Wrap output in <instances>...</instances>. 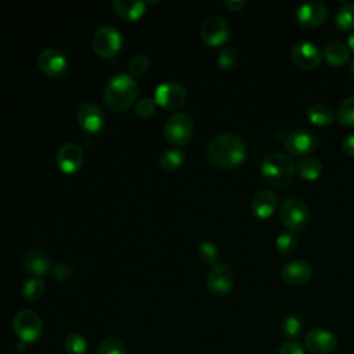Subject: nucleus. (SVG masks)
<instances>
[{
    "instance_id": "1",
    "label": "nucleus",
    "mask_w": 354,
    "mask_h": 354,
    "mask_svg": "<svg viewBox=\"0 0 354 354\" xmlns=\"http://www.w3.org/2000/svg\"><path fill=\"white\" fill-rule=\"evenodd\" d=\"M246 144L235 133L216 136L207 145V158L217 167H235L246 159Z\"/></svg>"
},
{
    "instance_id": "2",
    "label": "nucleus",
    "mask_w": 354,
    "mask_h": 354,
    "mask_svg": "<svg viewBox=\"0 0 354 354\" xmlns=\"http://www.w3.org/2000/svg\"><path fill=\"white\" fill-rule=\"evenodd\" d=\"M138 95V83L129 73L113 75L105 84L104 101L111 111L123 112L130 108Z\"/></svg>"
},
{
    "instance_id": "3",
    "label": "nucleus",
    "mask_w": 354,
    "mask_h": 354,
    "mask_svg": "<svg viewBox=\"0 0 354 354\" xmlns=\"http://www.w3.org/2000/svg\"><path fill=\"white\" fill-rule=\"evenodd\" d=\"M260 170L268 184L277 188H285L295 180L296 165L282 152H270L263 158Z\"/></svg>"
},
{
    "instance_id": "4",
    "label": "nucleus",
    "mask_w": 354,
    "mask_h": 354,
    "mask_svg": "<svg viewBox=\"0 0 354 354\" xmlns=\"http://www.w3.org/2000/svg\"><path fill=\"white\" fill-rule=\"evenodd\" d=\"M279 217L290 231L303 230L310 221V210L299 198H286L279 205Z\"/></svg>"
},
{
    "instance_id": "5",
    "label": "nucleus",
    "mask_w": 354,
    "mask_h": 354,
    "mask_svg": "<svg viewBox=\"0 0 354 354\" xmlns=\"http://www.w3.org/2000/svg\"><path fill=\"white\" fill-rule=\"evenodd\" d=\"M122 41L120 30L112 25H105L94 33L93 50L101 58L113 59L122 47Z\"/></svg>"
},
{
    "instance_id": "6",
    "label": "nucleus",
    "mask_w": 354,
    "mask_h": 354,
    "mask_svg": "<svg viewBox=\"0 0 354 354\" xmlns=\"http://www.w3.org/2000/svg\"><path fill=\"white\" fill-rule=\"evenodd\" d=\"M194 130V122L192 118L187 112H176L171 116L167 118L165 123V137L166 140L177 147L185 145Z\"/></svg>"
},
{
    "instance_id": "7",
    "label": "nucleus",
    "mask_w": 354,
    "mask_h": 354,
    "mask_svg": "<svg viewBox=\"0 0 354 354\" xmlns=\"http://www.w3.org/2000/svg\"><path fill=\"white\" fill-rule=\"evenodd\" d=\"M12 329L18 339L26 344L36 342L43 329V324L40 317L32 310H21L14 315Z\"/></svg>"
},
{
    "instance_id": "8",
    "label": "nucleus",
    "mask_w": 354,
    "mask_h": 354,
    "mask_svg": "<svg viewBox=\"0 0 354 354\" xmlns=\"http://www.w3.org/2000/svg\"><path fill=\"white\" fill-rule=\"evenodd\" d=\"M339 340L336 335L328 329L314 328L304 336V346L314 354H330L337 348Z\"/></svg>"
},
{
    "instance_id": "9",
    "label": "nucleus",
    "mask_w": 354,
    "mask_h": 354,
    "mask_svg": "<svg viewBox=\"0 0 354 354\" xmlns=\"http://www.w3.org/2000/svg\"><path fill=\"white\" fill-rule=\"evenodd\" d=\"M68 65L66 55L55 48H46L37 55L39 69L50 77H61L68 71Z\"/></svg>"
},
{
    "instance_id": "10",
    "label": "nucleus",
    "mask_w": 354,
    "mask_h": 354,
    "mask_svg": "<svg viewBox=\"0 0 354 354\" xmlns=\"http://www.w3.org/2000/svg\"><path fill=\"white\" fill-rule=\"evenodd\" d=\"M207 289L216 295L223 296L228 293L234 286V271L225 263H217L212 267L206 279Z\"/></svg>"
},
{
    "instance_id": "11",
    "label": "nucleus",
    "mask_w": 354,
    "mask_h": 354,
    "mask_svg": "<svg viewBox=\"0 0 354 354\" xmlns=\"http://www.w3.org/2000/svg\"><path fill=\"white\" fill-rule=\"evenodd\" d=\"M187 100L185 88L176 82H163L155 88V102L167 109L181 106Z\"/></svg>"
},
{
    "instance_id": "12",
    "label": "nucleus",
    "mask_w": 354,
    "mask_h": 354,
    "mask_svg": "<svg viewBox=\"0 0 354 354\" xmlns=\"http://www.w3.org/2000/svg\"><path fill=\"white\" fill-rule=\"evenodd\" d=\"M201 36L203 41L212 47L221 46L230 36V25L223 17H209L201 26Z\"/></svg>"
},
{
    "instance_id": "13",
    "label": "nucleus",
    "mask_w": 354,
    "mask_h": 354,
    "mask_svg": "<svg viewBox=\"0 0 354 354\" xmlns=\"http://www.w3.org/2000/svg\"><path fill=\"white\" fill-rule=\"evenodd\" d=\"M290 58L296 66L300 69L311 71L315 69L321 62V50L311 41H300L293 46L290 51Z\"/></svg>"
},
{
    "instance_id": "14",
    "label": "nucleus",
    "mask_w": 354,
    "mask_h": 354,
    "mask_svg": "<svg viewBox=\"0 0 354 354\" xmlns=\"http://www.w3.org/2000/svg\"><path fill=\"white\" fill-rule=\"evenodd\" d=\"M317 142L318 140L315 134L308 130H292L290 133H286L283 140L286 151L296 156L310 153L317 147Z\"/></svg>"
},
{
    "instance_id": "15",
    "label": "nucleus",
    "mask_w": 354,
    "mask_h": 354,
    "mask_svg": "<svg viewBox=\"0 0 354 354\" xmlns=\"http://www.w3.org/2000/svg\"><path fill=\"white\" fill-rule=\"evenodd\" d=\"M296 18L304 26H318L328 18V8L322 1L308 0L296 8Z\"/></svg>"
},
{
    "instance_id": "16",
    "label": "nucleus",
    "mask_w": 354,
    "mask_h": 354,
    "mask_svg": "<svg viewBox=\"0 0 354 354\" xmlns=\"http://www.w3.org/2000/svg\"><path fill=\"white\" fill-rule=\"evenodd\" d=\"M83 149L75 142H65L57 152V165L61 171L71 174L77 171L83 165Z\"/></svg>"
},
{
    "instance_id": "17",
    "label": "nucleus",
    "mask_w": 354,
    "mask_h": 354,
    "mask_svg": "<svg viewBox=\"0 0 354 354\" xmlns=\"http://www.w3.org/2000/svg\"><path fill=\"white\" fill-rule=\"evenodd\" d=\"M77 122L84 131L94 134L105 127V115L95 104L86 102L77 108Z\"/></svg>"
},
{
    "instance_id": "18",
    "label": "nucleus",
    "mask_w": 354,
    "mask_h": 354,
    "mask_svg": "<svg viewBox=\"0 0 354 354\" xmlns=\"http://www.w3.org/2000/svg\"><path fill=\"white\" fill-rule=\"evenodd\" d=\"M311 274H313V271H311L310 264L303 260H292V261L286 263L281 271L282 279L286 283L293 285V286L304 285L306 282H308L311 278Z\"/></svg>"
},
{
    "instance_id": "19",
    "label": "nucleus",
    "mask_w": 354,
    "mask_h": 354,
    "mask_svg": "<svg viewBox=\"0 0 354 354\" xmlns=\"http://www.w3.org/2000/svg\"><path fill=\"white\" fill-rule=\"evenodd\" d=\"M278 196L272 189L259 191L252 201V213L257 218H268L277 209Z\"/></svg>"
},
{
    "instance_id": "20",
    "label": "nucleus",
    "mask_w": 354,
    "mask_h": 354,
    "mask_svg": "<svg viewBox=\"0 0 354 354\" xmlns=\"http://www.w3.org/2000/svg\"><path fill=\"white\" fill-rule=\"evenodd\" d=\"M22 263H24V268L36 277L44 275L50 270V259L47 253L41 249H33L28 252L24 256Z\"/></svg>"
},
{
    "instance_id": "21",
    "label": "nucleus",
    "mask_w": 354,
    "mask_h": 354,
    "mask_svg": "<svg viewBox=\"0 0 354 354\" xmlns=\"http://www.w3.org/2000/svg\"><path fill=\"white\" fill-rule=\"evenodd\" d=\"M112 7L115 14L126 21H136L145 11V3L140 0H115Z\"/></svg>"
},
{
    "instance_id": "22",
    "label": "nucleus",
    "mask_w": 354,
    "mask_h": 354,
    "mask_svg": "<svg viewBox=\"0 0 354 354\" xmlns=\"http://www.w3.org/2000/svg\"><path fill=\"white\" fill-rule=\"evenodd\" d=\"M325 58L332 65H342L350 58V48L342 40H332L325 46Z\"/></svg>"
},
{
    "instance_id": "23",
    "label": "nucleus",
    "mask_w": 354,
    "mask_h": 354,
    "mask_svg": "<svg viewBox=\"0 0 354 354\" xmlns=\"http://www.w3.org/2000/svg\"><path fill=\"white\" fill-rule=\"evenodd\" d=\"M296 170L299 176L304 180H315L322 171V163L317 158L306 156L296 165Z\"/></svg>"
},
{
    "instance_id": "24",
    "label": "nucleus",
    "mask_w": 354,
    "mask_h": 354,
    "mask_svg": "<svg viewBox=\"0 0 354 354\" xmlns=\"http://www.w3.org/2000/svg\"><path fill=\"white\" fill-rule=\"evenodd\" d=\"M335 25L340 30H351L354 28V3H346L340 6L333 17Z\"/></svg>"
},
{
    "instance_id": "25",
    "label": "nucleus",
    "mask_w": 354,
    "mask_h": 354,
    "mask_svg": "<svg viewBox=\"0 0 354 354\" xmlns=\"http://www.w3.org/2000/svg\"><path fill=\"white\" fill-rule=\"evenodd\" d=\"M307 116H308L311 123H314L315 126H321V127L329 126L333 122L332 111L324 104L311 105L307 111Z\"/></svg>"
},
{
    "instance_id": "26",
    "label": "nucleus",
    "mask_w": 354,
    "mask_h": 354,
    "mask_svg": "<svg viewBox=\"0 0 354 354\" xmlns=\"http://www.w3.org/2000/svg\"><path fill=\"white\" fill-rule=\"evenodd\" d=\"M184 162V152L176 148H170L163 151L159 155V165L165 170H176Z\"/></svg>"
},
{
    "instance_id": "27",
    "label": "nucleus",
    "mask_w": 354,
    "mask_h": 354,
    "mask_svg": "<svg viewBox=\"0 0 354 354\" xmlns=\"http://www.w3.org/2000/svg\"><path fill=\"white\" fill-rule=\"evenodd\" d=\"M44 293V281L40 277H33L25 281L22 286V295L26 300L35 301L40 299Z\"/></svg>"
},
{
    "instance_id": "28",
    "label": "nucleus",
    "mask_w": 354,
    "mask_h": 354,
    "mask_svg": "<svg viewBox=\"0 0 354 354\" xmlns=\"http://www.w3.org/2000/svg\"><path fill=\"white\" fill-rule=\"evenodd\" d=\"M301 329H303V324H301V319L295 315V314H289L286 315L282 322H281V330H282V335L285 337H288L289 340H293L296 339L300 333H301Z\"/></svg>"
},
{
    "instance_id": "29",
    "label": "nucleus",
    "mask_w": 354,
    "mask_h": 354,
    "mask_svg": "<svg viewBox=\"0 0 354 354\" xmlns=\"http://www.w3.org/2000/svg\"><path fill=\"white\" fill-rule=\"evenodd\" d=\"M275 246L281 254H290L297 246L296 234L290 230L279 232V235L275 239Z\"/></svg>"
},
{
    "instance_id": "30",
    "label": "nucleus",
    "mask_w": 354,
    "mask_h": 354,
    "mask_svg": "<svg viewBox=\"0 0 354 354\" xmlns=\"http://www.w3.org/2000/svg\"><path fill=\"white\" fill-rule=\"evenodd\" d=\"M198 253H199V257L207 263V264H217L218 263V257H220V250L216 246L214 242L209 241V239H205V241H201L199 242V246H198Z\"/></svg>"
},
{
    "instance_id": "31",
    "label": "nucleus",
    "mask_w": 354,
    "mask_h": 354,
    "mask_svg": "<svg viewBox=\"0 0 354 354\" xmlns=\"http://www.w3.org/2000/svg\"><path fill=\"white\" fill-rule=\"evenodd\" d=\"M337 119L343 126H354V95L347 97L339 105Z\"/></svg>"
},
{
    "instance_id": "32",
    "label": "nucleus",
    "mask_w": 354,
    "mask_h": 354,
    "mask_svg": "<svg viewBox=\"0 0 354 354\" xmlns=\"http://www.w3.org/2000/svg\"><path fill=\"white\" fill-rule=\"evenodd\" d=\"M65 350L68 354H86L87 342L80 333H71L65 339Z\"/></svg>"
},
{
    "instance_id": "33",
    "label": "nucleus",
    "mask_w": 354,
    "mask_h": 354,
    "mask_svg": "<svg viewBox=\"0 0 354 354\" xmlns=\"http://www.w3.org/2000/svg\"><path fill=\"white\" fill-rule=\"evenodd\" d=\"M97 354H126V347L119 337L109 336L101 342Z\"/></svg>"
},
{
    "instance_id": "34",
    "label": "nucleus",
    "mask_w": 354,
    "mask_h": 354,
    "mask_svg": "<svg viewBox=\"0 0 354 354\" xmlns=\"http://www.w3.org/2000/svg\"><path fill=\"white\" fill-rule=\"evenodd\" d=\"M129 75L134 79L144 75L149 68V58L145 54H137L129 61Z\"/></svg>"
},
{
    "instance_id": "35",
    "label": "nucleus",
    "mask_w": 354,
    "mask_h": 354,
    "mask_svg": "<svg viewBox=\"0 0 354 354\" xmlns=\"http://www.w3.org/2000/svg\"><path fill=\"white\" fill-rule=\"evenodd\" d=\"M238 61V54L234 48L231 47H224L221 48V51L217 55V64L220 65V68L223 69H231L235 66Z\"/></svg>"
},
{
    "instance_id": "36",
    "label": "nucleus",
    "mask_w": 354,
    "mask_h": 354,
    "mask_svg": "<svg viewBox=\"0 0 354 354\" xmlns=\"http://www.w3.org/2000/svg\"><path fill=\"white\" fill-rule=\"evenodd\" d=\"M155 106H156V102L155 100H151V98H141L138 100V102L136 104V113L141 118H148L151 115H153L155 112Z\"/></svg>"
},
{
    "instance_id": "37",
    "label": "nucleus",
    "mask_w": 354,
    "mask_h": 354,
    "mask_svg": "<svg viewBox=\"0 0 354 354\" xmlns=\"http://www.w3.org/2000/svg\"><path fill=\"white\" fill-rule=\"evenodd\" d=\"M277 354H306L303 346L296 340H288L285 342L279 348Z\"/></svg>"
},
{
    "instance_id": "38",
    "label": "nucleus",
    "mask_w": 354,
    "mask_h": 354,
    "mask_svg": "<svg viewBox=\"0 0 354 354\" xmlns=\"http://www.w3.org/2000/svg\"><path fill=\"white\" fill-rule=\"evenodd\" d=\"M342 149L347 156H354V133L347 134L342 140Z\"/></svg>"
},
{
    "instance_id": "39",
    "label": "nucleus",
    "mask_w": 354,
    "mask_h": 354,
    "mask_svg": "<svg viewBox=\"0 0 354 354\" xmlns=\"http://www.w3.org/2000/svg\"><path fill=\"white\" fill-rule=\"evenodd\" d=\"M69 272H71V268L66 266V264H58L55 268H54V277L57 279H65L69 277Z\"/></svg>"
},
{
    "instance_id": "40",
    "label": "nucleus",
    "mask_w": 354,
    "mask_h": 354,
    "mask_svg": "<svg viewBox=\"0 0 354 354\" xmlns=\"http://www.w3.org/2000/svg\"><path fill=\"white\" fill-rule=\"evenodd\" d=\"M224 4L228 8H231L232 11H239V10H242L246 6V1L245 0H225Z\"/></svg>"
},
{
    "instance_id": "41",
    "label": "nucleus",
    "mask_w": 354,
    "mask_h": 354,
    "mask_svg": "<svg viewBox=\"0 0 354 354\" xmlns=\"http://www.w3.org/2000/svg\"><path fill=\"white\" fill-rule=\"evenodd\" d=\"M348 48L354 51V32L350 33V36H348Z\"/></svg>"
},
{
    "instance_id": "42",
    "label": "nucleus",
    "mask_w": 354,
    "mask_h": 354,
    "mask_svg": "<svg viewBox=\"0 0 354 354\" xmlns=\"http://www.w3.org/2000/svg\"><path fill=\"white\" fill-rule=\"evenodd\" d=\"M351 73H353V76H354V59H353V62H351Z\"/></svg>"
}]
</instances>
